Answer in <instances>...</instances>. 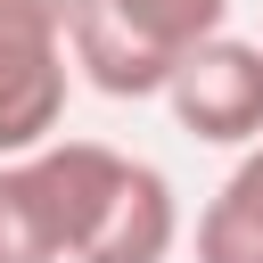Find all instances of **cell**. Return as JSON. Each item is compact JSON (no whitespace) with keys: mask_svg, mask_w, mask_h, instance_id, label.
I'll use <instances>...</instances> for the list:
<instances>
[{"mask_svg":"<svg viewBox=\"0 0 263 263\" xmlns=\"http://www.w3.org/2000/svg\"><path fill=\"white\" fill-rule=\"evenodd\" d=\"M222 25L230 0H66V58L99 99H156L164 74Z\"/></svg>","mask_w":263,"mask_h":263,"instance_id":"cell-1","label":"cell"},{"mask_svg":"<svg viewBox=\"0 0 263 263\" xmlns=\"http://www.w3.org/2000/svg\"><path fill=\"white\" fill-rule=\"evenodd\" d=\"M74 99L66 0H0V156L58 140Z\"/></svg>","mask_w":263,"mask_h":263,"instance_id":"cell-2","label":"cell"},{"mask_svg":"<svg viewBox=\"0 0 263 263\" xmlns=\"http://www.w3.org/2000/svg\"><path fill=\"white\" fill-rule=\"evenodd\" d=\"M173 107V123L205 148H247L263 140V41H238L230 25L205 33L156 90Z\"/></svg>","mask_w":263,"mask_h":263,"instance_id":"cell-3","label":"cell"},{"mask_svg":"<svg viewBox=\"0 0 263 263\" xmlns=\"http://www.w3.org/2000/svg\"><path fill=\"white\" fill-rule=\"evenodd\" d=\"M173 247H181L173 181L148 156H123V173H115V189H107V205H99V222H90L74 263H173Z\"/></svg>","mask_w":263,"mask_h":263,"instance_id":"cell-4","label":"cell"},{"mask_svg":"<svg viewBox=\"0 0 263 263\" xmlns=\"http://www.w3.org/2000/svg\"><path fill=\"white\" fill-rule=\"evenodd\" d=\"M0 263H66V222L41 156H0Z\"/></svg>","mask_w":263,"mask_h":263,"instance_id":"cell-5","label":"cell"},{"mask_svg":"<svg viewBox=\"0 0 263 263\" xmlns=\"http://www.w3.org/2000/svg\"><path fill=\"white\" fill-rule=\"evenodd\" d=\"M197 263H263V140L238 148L222 189L197 214Z\"/></svg>","mask_w":263,"mask_h":263,"instance_id":"cell-6","label":"cell"}]
</instances>
